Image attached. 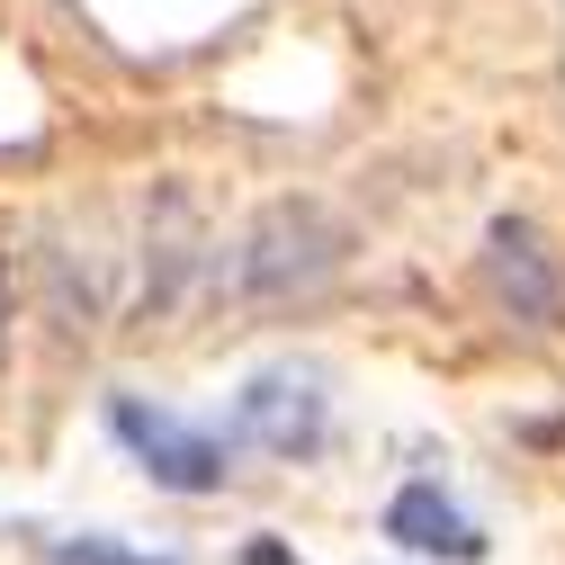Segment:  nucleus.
I'll use <instances>...</instances> for the list:
<instances>
[{"label": "nucleus", "instance_id": "2", "mask_svg": "<svg viewBox=\"0 0 565 565\" xmlns=\"http://www.w3.org/2000/svg\"><path fill=\"white\" fill-rule=\"evenodd\" d=\"M484 288L503 297L512 323H530V332H565V269H556V252H547L539 225L503 216V225L484 234Z\"/></svg>", "mask_w": 565, "mask_h": 565}, {"label": "nucleus", "instance_id": "4", "mask_svg": "<svg viewBox=\"0 0 565 565\" xmlns=\"http://www.w3.org/2000/svg\"><path fill=\"white\" fill-rule=\"evenodd\" d=\"M234 431L269 458H315L323 449V386L297 377V369H269L243 386V413H234Z\"/></svg>", "mask_w": 565, "mask_h": 565}, {"label": "nucleus", "instance_id": "5", "mask_svg": "<svg viewBox=\"0 0 565 565\" xmlns=\"http://www.w3.org/2000/svg\"><path fill=\"white\" fill-rule=\"evenodd\" d=\"M386 539L413 547V556H449V565H476L484 556V530L449 503L440 484H404L395 503H386Z\"/></svg>", "mask_w": 565, "mask_h": 565}, {"label": "nucleus", "instance_id": "6", "mask_svg": "<svg viewBox=\"0 0 565 565\" xmlns=\"http://www.w3.org/2000/svg\"><path fill=\"white\" fill-rule=\"evenodd\" d=\"M54 565H171V556H135V547H117V539H63Z\"/></svg>", "mask_w": 565, "mask_h": 565}, {"label": "nucleus", "instance_id": "3", "mask_svg": "<svg viewBox=\"0 0 565 565\" xmlns=\"http://www.w3.org/2000/svg\"><path fill=\"white\" fill-rule=\"evenodd\" d=\"M108 422H117V440L145 458L153 484H171V493H216V484H225V449L206 440V431H189L180 413H162V404H145V395H117Z\"/></svg>", "mask_w": 565, "mask_h": 565}, {"label": "nucleus", "instance_id": "1", "mask_svg": "<svg viewBox=\"0 0 565 565\" xmlns=\"http://www.w3.org/2000/svg\"><path fill=\"white\" fill-rule=\"evenodd\" d=\"M341 260H350V225L332 216V206L278 198V206L252 216V234L234 252V288L252 306H288V297H315L323 278H341Z\"/></svg>", "mask_w": 565, "mask_h": 565}]
</instances>
